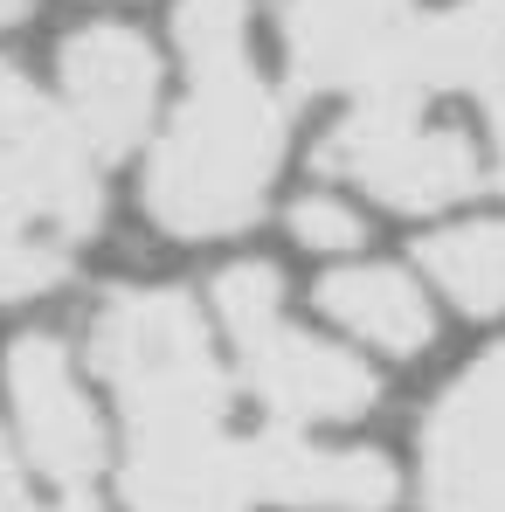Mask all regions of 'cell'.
Masks as SVG:
<instances>
[{
  "instance_id": "obj_1",
  "label": "cell",
  "mask_w": 505,
  "mask_h": 512,
  "mask_svg": "<svg viewBox=\"0 0 505 512\" xmlns=\"http://www.w3.org/2000/svg\"><path fill=\"white\" fill-rule=\"evenodd\" d=\"M90 367L125 423L132 512H250V436L229 423V367L208 312L167 284H125L90 319Z\"/></svg>"
},
{
  "instance_id": "obj_2",
  "label": "cell",
  "mask_w": 505,
  "mask_h": 512,
  "mask_svg": "<svg viewBox=\"0 0 505 512\" xmlns=\"http://www.w3.org/2000/svg\"><path fill=\"white\" fill-rule=\"evenodd\" d=\"M173 42L187 90L146 167V215L173 243L243 236L270 208L291 139V111L250 56V0H180Z\"/></svg>"
},
{
  "instance_id": "obj_3",
  "label": "cell",
  "mask_w": 505,
  "mask_h": 512,
  "mask_svg": "<svg viewBox=\"0 0 505 512\" xmlns=\"http://www.w3.org/2000/svg\"><path fill=\"white\" fill-rule=\"evenodd\" d=\"M104 222L97 153L0 56V305L56 291Z\"/></svg>"
},
{
  "instance_id": "obj_4",
  "label": "cell",
  "mask_w": 505,
  "mask_h": 512,
  "mask_svg": "<svg viewBox=\"0 0 505 512\" xmlns=\"http://www.w3.org/2000/svg\"><path fill=\"white\" fill-rule=\"evenodd\" d=\"M319 167L395 215H443L492 187L485 139L436 118L429 97L409 84L353 97V111L319 139Z\"/></svg>"
},
{
  "instance_id": "obj_5",
  "label": "cell",
  "mask_w": 505,
  "mask_h": 512,
  "mask_svg": "<svg viewBox=\"0 0 505 512\" xmlns=\"http://www.w3.org/2000/svg\"><path fill=\"white\" fill-rule=\"evenodd\" d=\"M416 28V0H284L277 7L284 63L298 90H339V97L402 84Z\"/></svg>"
},
{
  "instance_id": "obj_6",
  "label": "cell",
  "mask_w": 505,
  "mask_h": 512,
  "mask_svg": "<svg viewBox=\"0 0 505 512\" xmlns=\"http://www.w3.org/2000/svg\"><path fill=\"white\" fill-rule=\"evenodd\" d=\"M422 506L505 512V340L485 346L422 416Z\"/></svg>"
},
{
  "instance_id": "obj_7",
  "label": "cell",
  "mask_w": 505,
  "mask_h": 512,
  "mask_svg": "<svg viewBox=\"0 0 505 512\" xmlns=\"http://www.w3.org/2000/svg\"><path fill=\"white\" fill-rule=\"evenodd\" d=\"M7 423H14L21 464L63 492H84L104 471V416L90 402L70 346L49 333H28L7 353Z\"/></svg>"
},
{
  "instance_id": "obj_8",
  "label": "cell",
  "mask_w": 505,
  "mask_h": 512,
  "mask_svg": "<svg viewBox=\"0 0 505 512\" xmlns=\"http://www.w3.org/2000/svg\"><path fill=\"white\" fill-rule=\"evenodd\" d=\"M63 111L97 160H125L160 118V49L125 21H90L56 56Z\"/></svg>"
},
{
  "instance_id": "obj_9",
  "label": "cell",
  "mask_w": 505,
  "mask_h": 512,
  "mask_svg": "<svg viewBox=\"0 0 505 512\" xmlns=\"http://www.w3.org/2000/svg\"><path fill=\"white\" fill-rule=\"evenodd\" d=\"M236 374H243V388L263 402V416L270 423H291V429L360 423L381 402V374L360 353H346L333 340H312L291 319H270L263 333L236 340Z\"/></svg>"
},
{
  "instance_id": "obj_10",
  "label": "cell",
  "mask_w": 505,
  "mask_h": 512,
  "mask_svg": "<svg viewBox=\"0 0 505 512\" xmlns=\"http://www.w3.org/2000/svg\"><path fill=\"white\" fill-rule=\"evenodd\" d=\"M250 492L284 512H381L395 499V471L381 450L319 443V429L263 423L250 429Z\"/></svg>"
},
{
  "instance_id": "obj_11",
  "label": "cell",
  "mask_w": 505,
  "mask_h": 512,
  "mask_svg": "<svg viewBox=\"0 0 505 512\" xmlns=\"http://www.w3.org/2000/svg\"><path fill=\"white\" fill-rule=\"evenodd\" d=\"M402 84L422 90V97L478 104L492 187L505 194V0H457L443 14H422Z\"/></svg>"
},
{
  "instance_id": "obj_12",
  "label": "cell",
  "mask_w": 505,
  "mask_h": 512,
  "mask_svg": "<svg viewBox=\"0 0 505 512\" xmlns=\"http://www.w3.org/2000/svg\"><path fill=\"white\" fill-rule=\"evenodd\" d=\"M319 312L346 340L374 346L381 360H416L436 340V312H429L422 284L395 263H333L319 277Z\"/></svg>"
},
{
  "instance_id": "obj_13",
  "label": "cell",
  "mask_w": 505,
  "mask_h": 512,
  "mask_svg": "<svg viewBox=\"0 0 505 512\" xmlns=\"http://www.w3.org/2000/svg\"><path fill=\"white\" fill-rule=\"evenodd\" d=\"M422 270L464 319H499L505 312V215L450 222L422 243Z\"/></svg>"
},
{
  "instance_id": "obj_14",
  "label": "cell",
  "mask_w": 505,
  "mask_h": 512,
  "mask_svg": "<svg viewBox=\"0 0 505 512\" xmlns=\"http://www.w3.org/2000/svg\"><path fill=\"white\" fill-rule=\"evenodd\" d=\"M215 319H222L229 346L263 333L270 319H284V277H277V263H229L215 277Z\"/></svg>"
},
{
  "instance_id": "obj_15",
  "label": "cell",
  "mask_w": 505,
  "mask_h": 512,
  "mask_svg": "<svg viewBox=\"0 0 505 512\" xmlns=\"http://www.w3.org/2000/svg\"><path fill=\"white\" fill-rule=\"evenodd\" d=\"M291 243L312 256H353L367 243V222H360V208L353 201H339V194H298L291 201Z\"/></svg>"
},
{
  "instance_id": "obj_16",
  "label": "cell",
  "mask_w": 505,
  "mask_h": 512,
  "mask_svg": "<svg viewBox=\"0 0 505 512\" xmlns=\"http://www.w3.org/2000/svg\"><path fill=\"white\" fill-rule=\"evenodd\" d=\"M0 512H97V506H84L77 492H70L63 506H35V499H28V478H21V450L0 436Z\"/></svg>"
},
{
  "instance_id": "obj_17",
  "label": "cell",
  "mask_w": 505,
  "mask_h": 512,
  "mask_svg": "<svg viewBox=\"0 0 505 512\" xmlns=\"http://www.w3.org/2000/svg\"><path fill=\"white\" fill-rule=\"evenodd\" d=\"M21 14H28V0H0V28H14Z\"/></svg>"
}]
</instances>
